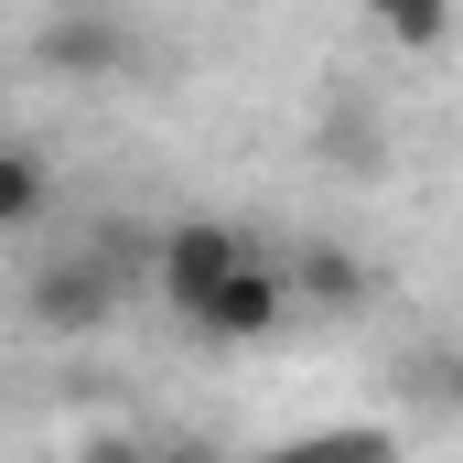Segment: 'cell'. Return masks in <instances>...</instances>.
<instances>
[{
	"label": "cell",
	"mask_w": 463,
	"mask_h": 463,
	"mask_svg": "<svg viewBox=\"0 0 463 463\" xmlns=\"http://www.w3.org/2000/svg\"><path fill=\"white\" fill-rule=\"evenodd\" d=\"M291 302H302L291 259H259V248H248V269H237L227 291L194 313V335H205V345H269V335L291 324Z\"/></svg>",
	"instance_id": "277c9868"
},
{
	"label": "cell",
	"mask_w": 463,
	"mask_h": 463,
	"mask_svg": "<svg viewBox=\"0 0 463 463\" xmlns=\"http://www.w3.org/2000/svg\"><path fill=\"white\" fill-rule=\"evenodd\" d=\"M324 140L355 151V173H377V118H366V109H335V118H324Z\"/></svg>",
	"instance_id": "9c48e42d"
},
{
	"label": "cell",
	"mask_w": 463,
	"mask_h": 463,
	"mask_svg": "<svg viewBox=\"0 0 463 463\" xmlns=\"http://www.w3.org/2000/svg\"><path fill=\"white\" fill-rule=\"evenodd\" d=\"M269 463H399V431H302V442H280Z\"/></svg>",
	"instance_id": "ba28073f"
},
{
	"label": "cell",
	"mask_w": 463,
	"mask_h": 463,
	"mask_svg": "<svg viewBox=\"0 0 463 463\" xmlns=\"http://www.w3.org/2000/svg\"><path fill=\"white\" fill-rule=\"evenodd\" d=\"M43 205H54V162H43L33 140H11V151H0V227L33 237V227H43Z\"/></svg>",
	"instance_id": "5b68a950"
},
{
	"label": "cell",
	"mask_w": 463,
	"mask_h": 463,
	"mask_svg": "<svg viewBox=\"0 0 463 463\" xmlns=\"http://www.w3.org/2000/svg\"><path fill=\"white\" fill-rule=\"evenodd\" d=\"M162 463H227V453H205V442H173V453H162Z\"/></svg>",
	"instance_id": "7c38bea8"
},
{
	"label": "cell",
	"mask_w": 463,
	"mask_h": 463,
	"mask_svg": "<svg viewBox=\"0 0 463 463\" xmlns=\"http://www.w3.org/2000/svg\"><path fill=\"white\" fill-rule=\"evenodd\" d=\"M237 269H248V237H237L227 216H173V227H162V269H151V291L194 324V313L227 291Z\"/></svg>",
	"instance_id": "3957f363"
},
{
	"label": "cell",
	"mask_w": 463,
	"mask_h": 463,
	"mask_svg": "<svg viewBox=\"0 0 463 463\" xmlns=\"http://www.w3.org/2000/svg\"><path fill=\"white\" fill-rule=\"evenodd\" d=\"M291 280H302V302H324V313H355V302H366L355 248H302V259H291Z\"/></svg>",
	"instance_id": "52a82bcc"
},
{
	"label": "cell",
	"mask_w": 463,
	"mask_h": 463,
	"mask_svg": "<svg viewBox=\"0 0 463 463\" xmlns=\"http://www.w3.org/2000/svg\"><path fill=\"white\" fill-rule=\"evenodd\" d=\"M420 388H442V399H453V410H463V355H442V366H431Z\"/></svg>",
	"instance_id": "8fae6325"
},
{
	"label": "cell",
	"mask_w": 463,
	"mask_h": 463,
	"mask_svg": "<svg viewBox=\"0 0 463 463\" xmlns=\"http://www.w3.org/2000/svg\"><path fill=\"white\" fill-rule=\"evenodd\" d=\"M366 22H377L399 54H442V43H453V0H366Z\"/></svg>",
	"instance_id": "8992f818"
},
{
	"label": "cell",
	"mask_w": 463,
	"mask_h": 463,
	"mask_svg": "<svg viewBox=\"0 0 463 463\" xmlns=\"http://www.w3.org/2000/svg\"><path fill=\"white\" fill-rule=\"evenodd\" d=\"M118 291H129V269H118L98 237H76L65 259H33V269H22V313H33L43 335H65V345H87V335L109 324Z\"/></svg>",
	"instance_id": "7a4b0ae2"
},
{
	"label": "cell",
	"mask_w": 463,
	"mask_h": 463,
	"mask_svg": "<svg viewBox=\"0 0 463 463\" xmlns=\"http://www.w3.org/2000/svg\"><path fill=\"white\" fill-rule=\"evenodd\" d=\"M33 65L54 87H129L140 76V22L129 0H54L33 22Z\"/></svg>",
	"instance_id": "6da1fadb"
},
{
	"label": "cell",
	"mask_w": 463,
	"mask_h": 463,
	"mask_svg": "<svg viewBox=\"0 0 463 463\" xmlns=\"http://www.w3.org/2000/svg\"><path fill=\"white\" fill-rule=\"evenodd\" d=\"M76 463H162V453H140L129 431H98V442H87V453H76Z\"/></svg>",
	"instance_id": "30bf717a"
}]
</instances>
